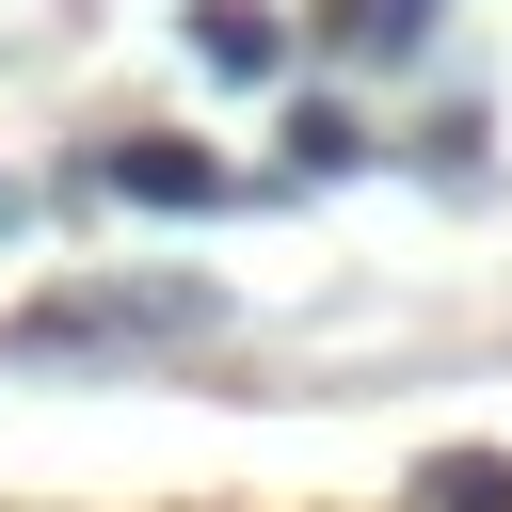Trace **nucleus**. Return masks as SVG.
<instances>
[{"mask_svg": "<svg viewBox=\"0 0 512 512\" xmlns=\"http://www.w3.org/2000/svg\"><path fill=\"white\" fill-rule=\"evenodd\" d=\"M352 160H368L352 112H304V128H288V176H352Z\"/></svg>", "mask_w": 512, "mask_h": 512, "instance_id": "nucleus-5", "label": "nucleus"}, {"mask_svg": "<svg viewBox=\"0 0 512 512\" xmlns=\"http://www.w3.org/2000/svg\"><path fill=\"white\" fill-rule=\"evenodd\" d=\"M96 192H128V208H224V160L208 144H112Z\"/></svg>", "mask_w": 512, "mask_h": 512, "instance_id": "nucleus-2", "label": "nucleus"}, {"mask_svg": "<svg viewBox=\"0 0 512 512\" xmlns=\"http://www.w3.org/2000/svg\"><path fill=\"white\" fill-rule=\"evenodd\" d=\"M336 32H352V48H416V32H432V0H336Z\"/></svg>", "mask_w": 512, "mask_h": 512, "instance_id": "nucleus-6", "label": "nucleus"}, {"mask_svg": "<svg viewBox=\"0 0 512 512\" xmlns=\"http://www.w3.org/2000/svg\"><path fill=\"white\" fill-rule=\"evenodd\" d=\"M160 336H208V288H80L16 320V352H160Z\"/></svg>", "mask_w": 512, "mask_h": 512, "instance_id": "nucleus-1", "label": "nucleus"}, {"mask_svg": "<svg viewBox=\"0 0 512 512\" xmlns=\"http://www.w3.org/2000/svg\"><path fill=\"white\" fill-rule=\"evenodd\" d=\"M176 32H192V64H208V80H272V16H240V0H192Z\"/></svg>", "mask_w": 512, "mask_h": 512, "instance_id": "nucleus-3", "label": "nucleus"}, {"mask_svg": "<svg viewBox=\"0 0 512 512\" xmlns=\"http://www.w3.org/2000/svg\"><path fill=\"white\" fill-rule=\"evenodd\" d=\"M416 512H512V464H496V448H464V464H432V480H416Z\"/></svg>", "mask_w": 512, "mask_h": 512, "instance_id": "nucleus-4", "label": "nucleus"}]
</instances>
